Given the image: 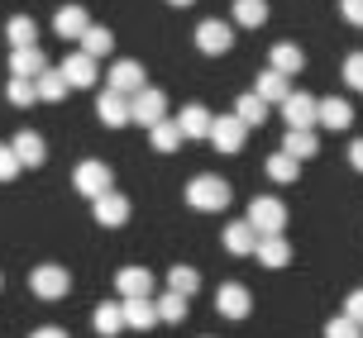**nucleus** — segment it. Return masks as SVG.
I'll return each instance as SVG.
<instances>
[{
	"instance_id": "f257e3e1",
	"label": "nucleus",
	"mask_w": 363,
	"mask_h": 338,
	"mask_svg": "<svg viewBox=\"0 0 363 338\" xmlns=\"http://www.w3.org/2000/svg\"><path fill=\"white\" fill-rule=\"evenodd\" d=\"M230 196H235V191H230V181L216 177V172L186 181V205H191V210H225Z\"/></svg>"
},
{
	"instance_id": "f03ea898",
	"label": "nucleus",
	"mask_w": 363,
	"mask_h": 338,
	"mask_svg": "<svg viewBox=\"0 0 363 338\" xmlns=\"http://www.w3.org/2000/svg\"><path fill=\"white\" fill-rule=\"evenodd\" d=\"M29 291H34L38 301H62L72 291V276H67V267H57V262H43V267L29 272Z\"/></svg>"
},
{
	"instance_id": "7ed1b4c3",
	"label": "nucleus",
	"mask_w": 363,
	"mask_h": 338,
	"mask_svg": "<svg viewBox=\"0 0 363 338\" xmlns=\"http://www.w3.org/2000/svg\"><path fill=\"white\" fill-rule=\"evenodd\" d=\"M249 229L263 238V233H282V224H287V205L282 200H272V196H258L254 205H249V219H244Z\"/></svg>"
},
{
	"instance_id": "20e7f679",
	"label": "nucleus",
	"mask_w": 363,
	"mask_h": 338,
	"mask_svg": "<svg viewBox=\"0 0 363 338\" xmlns=\"http://www.w3.org/2000/svg\"><path fill=\"white\" fill-rule=\"evenodd\" d=\"M129 120L144 124V129H153L158 120H167V95H163V91H153V86L134 91V95H129Z\"/></svg>"
},
{
	"instance_id": "39448f33",
	"label": "nucleus",
	"mask_w": 363,
	"mask_h": 338,
	"mask_svg": "<svg viewBox=\"0 0 363 338\" xmlns=\"http://www.w3.org/2000/svg\"><path fill=\"white\" fill-rule=\"evenodd\" d=\"M72 186L82 191V196L96 200V196H106V191H115V177H110L106 162H82V167L72 172Z\"/></svg>"
},
{
	"instance_id": "423d86ee",
	"label": "nucleus",
	"mask_w": 363,
	"mask_h": 338,
	"mask_svg": "<svg viewBox=\"0 0 363 338\" xmlns=\"http://www.w3.org/2000/svg\"><path fill=\"white\" fill-rule=\"evenodd\" d=\"M196 48H201V53H211V57L230 53V48H235V29H230L225 19H206V24L196 29Z\"/></svg>"
},
{
	"instance_id": "0eeeda50",
	"label": "nucleus",
	"mask_w": 363,
	"mask_h": 338,
	"mask_svg": "<svg viewBox=\"0 0 363 338\" xmlns=\"http://www.w3.org/2000/svg\"><path fill=\"white\" fill-rule=\"evenodd\" d=\"M106 81H110L106 91H120V95H134V91L148 86V81H144V67H139L134 57H120V62L106 71Z\"/></svg>"
},
{
	"instance_id": "6e6552de",
	"label": "nucleus",
	"mask_w": 363,
	"mask_h": 338,
	"mask_svg": "<svg viewBox=\"0 0 363 338\" xmlns=\"http://www.w3.org/2000/svg\"><path fill=\"white\" fill-rule=\"evenodd\" d=\"M244 134H249V129L239 124L235 115H220V120H211V134H206V139L216 143V153H239V148H244Z\"/></svg>"
},
{
	"instance_id": "1a4fd4ad",
	"label": "nucleus",
	"mask_w": 363,
	"mask_h": 338,
	"mask_svg": "<svg viewBox=\"0 0 363 338\" xmlns=\"http://www.w3.org/2000/svg\"><path fill=\"white\" fill-rule=\"evenodd\" d=\"M216 310L225 315V320H244V315L254 310V301H249V291H244L239 281H225L216 291Z\"/></svg>"
},
{
	"instance_id": "9d476101",
	"label": "nucleus",
	"mask_w": 363,
	"mask_h": 338,
	"mask_svg": "<svg viewBox=\"0 0 363 338\" xmlns=\"http://www.w3.org/2000/svg\"><path fill=\"white\" fill-rule=\"evenodd\" d=\"M115 291H120V301H148V296H153V272L125 267L115 276Z\"/></svg>"
},
{
	"instance_id": "9b49d317",
	"label": "nucleus",
	"mask_w": 363,
	"mask_h": 338,
	"mask_svg": "<svg viewBox=\"0 0 363 338\" xmlns=\"http://www.w3.org/2000/svg\"><path fill=\"white\" fill-rule=\"evenodd\" d=\"M282 115H287V129H311L315 124V95H306V91H287Z\"/></svg>"
},
{
	"instance_id": "f8f14e48",
	"label": "nucleus",
	"mask_w": 363,
	"mask_h": 338,
	"mask_svg": "<svg viewBox=\"0 0 363 338\" xmlns=\"http://www.w3.org/2000/svg\"><path fill=\"white\" fill-rule=\"evenodd\" d=\"M349 120H354V105H349L345 95H325V100H315V124L349 129Z\"/></svg>"
},
{
	"instance_id": "ddd939ff",
	"label": "nucleus",
	"mask_w": 363,
	"mask_h": 338,
	"mask_svg": "<svg viewBox=\"0 0 363 338\" xmlns=\"http://www.w3.org/2000/svg\"><path fill=\"white\" fill-rule=\"evenodd\" d=\"M254 257L263 262V267H287L291 262V243L282 238V233H263L254 243Z\"/></svg>"
},
{
	"instance_id": "4468645a",
	"label": "nucleus",
	"mask_w": 363,
	"mask_h": 338,
	"mask_svg": "<svg viewBox=\"0 0 363 338\" xmlns=\"http://www.w3.org/2000/svg\"><path fill=\"white\" fill-rule=\"evenodd\" d=\"M96 115H101V124L125 129V124H129V95H120V91H101V100H96Z\"/></svg>"
},
{
	"instance_id": "2eb2a0df",
	"label": "nucleus",
	"mask_w": 363,
	"mask_h": 338,
	"mask_svg": "<svg viewBox=\"0 0 363 338\" xmlns=\"http://www.w3.org/2000/svg\"><path fill=\"white\" fill-rule=\"evenodd\" d=\"M62 81H67V86H96V76H101V71H96V57H86V53H72L67 57V62H62Z\"/></svg>"
},
{
	"instance_id": "dca6fc26",
	"label": "nucleus",
	"mask_w": 363,
	"mask_h": 338,
	"mask_svg": "<svg viewBox=\"0 0 363 338\" xmlns=\"http://www.w3.org/2000/svg\"><path fill=\"white\" fill-rule=\"evenodd\" d=\"M129 219V200L120 191H106V196H96V224H106V229H120Z\"/></svg>"
},
{
	"instance_id": "f3484780",
	"label": "nucleus",
	"mask_w": 363,
	"mask_h": 338,
	"mask_svg": "<svg viewBox=\"0 0 363 338\" xmlns=\"http://www.w3.org/2000/svg\"><path fill=\"white\" fill-rule=\"evenodd\" d=\"M211 120H216V115L191 100V105L177 115V134H182V139H206V134H211Z\"/></svg>"
},
{
	"instance_id": "a211bd4d",
	"label": "nucleus",
	"mask_w": 363,
	"mask_h": 338,
	"mask_svg": "<svg viewBox=\"0 0 363 338\" xmlns=\"http://www.w3.org/2000/svg\"><path fill=\"white\" fill-rule=\"evenodd\" d=\"M10 153H15L19 167H43V139H38L34 129H19L15 143H10Z\"/></svg>"
},
{
	"instance_id": "6ab92c4d",
	"label": "nucleus",
	"mask_w": 363,
	"mask_h": 338,
	"mask_svg": "<svg viewBox=\"0 0 363 338\" xmlns=\"http://www.w3.org/2000/svg\"><path fill=\"white\" fill-rule=\"evenodd\" d=\"M287 76H282V71H258V86H254V95L258 100H263V105H282V100H287Z\"/></svg>"
},
{
	"instance_id": "aec40b11",
	"label": "nucleus",
	"mask_w": 363,
	"mask_h": 338,
	"mask_svg": "<svg viewBox=\"0 0 363 338\" xmlns=\"http://www.w3.org/2000/svg\"><path fill=\"white\" fill-rule=\"evenodd\" d=\"M53 29H57V38H82L91 29V19H86V10H82V5H62V10H57V19H53Z\"/></svg>"
},
{
	"instance_id": "412c9836",
	"label": "nucleus",
	"mask_w": 363,
	"mask_h": 338,
	"mask_svg": "<svg viewBox=\"0 0 363 338\" xmlns=\"http://www.w3.org/2000/svg\"><path fill=\"white\" fill-rule=\"evenodd\" d=\"M120 315H125V329H153V324H158L153 296H148V301H120Z\"/></svg>"
},
{
	"instance_id": "4be33fe9",
	"label": "nucleus",
	"mask_w": 363,
	"mask_h": 338,
	"mask_svg": "<svg viewBox=\"0 0 363 338\" xmlns=\"http://www.w3.org/2000/svg\"><path fill=\"white\" fill-rule=\"evenodd\" d=\"M282 153H287V158H296V162H306V158H315V153H320V143H315V134H311V129H287Z\"/></svg>"
},
{
	"instance_id": "5701e85b",
	"label": "nucleus",
	"mask_w": 363,
	"mask_h": 338,
	"mask_svg": "<svg viewBox=\"0 0 363 338\" xmlns=\"http://www.w3.org/2000/svg\"><path fill=\"white\" fill-rule=\"evenodd\" d=\"M301 62H306V57H301V48H296V43H272V53H268V67L272 71L296 76V71H301Z\"/></svg>"
},
{
	"instance_id": "b1692460",
	"label": "nucleus",
	"mask_w": 363,
	"mask_h": 338,
	"mask_svg": "<svg viewBox=\"0 0 363 338\" xmlns=\"http://www.w3.org/2000/svg\"><path fill=\"white\" fill-rule=\"evenodd\" d=\"M43 67H48V62H43V48H15V53H10V71L24 76V81H34Z\"/></svg>"
},
{
	"instance_id": "393cba45",
	"label": "nucleus",
	"mask_w": 363,
	"mask_h": 338,
	"mask_svg": "<svg viewBox=\"0 0 363 338\" xmlns=\"http://www.w3.org/2000/svg\"><path fill=\"white\" fill-rule=\"evenodd\" d=\"M254 243H258V233L239 219V224H225V248L235 252V257H254Z\"/></svg>"
},
{
	"instance_id": "a878e982",
	"label": "nucleus",
	"mask_w": 363,
	"mask_h": 338,
	"mask_svg": "<svg viewBox=\"0 0 363 338\" xmlns=\"http://www.w3.org/2000/svg\"><path fill=\"white\" fill-rule=\"evenodd\" d=\"M268 110H272V105H263L254 91H249V95H239V100H235V120H239L244 129H258L263 120H268Z\"/></svg>"
},
{
	"instance_id": "bb28decb",
	"label": "nucleus",
	"mask_w": 363,
	"mask_h": 338,
	"mask_svg": "<svg viewBox=\"0 0 363 338\" xmlns=\"http://www.w3.org/2000/svg\"><path fill=\"white\" fill-rule=\"evenodd\" d=\"M67 91H72V86H67V81H62V71H53V67H43L34 76V95H38V100H62Z\"/></svg>"
},
{
	"instance_id": "cd10ccee",
	"label": "nucleus",
	"mask_w": 363,
	"mask_h": 338,
	"mask_svg": "<svg viewBox=\"0 0 363 338\" xmlns=\"http://www.w3.org/2000/svg\"><path fill=\"white\" fill-rule=\"evenodd\" d=\"M5 34H10V48H38V24L29 15H15Z\"/></svg>"
},
{
	"instance_id": "c85d7f7f",
	"label": "nucleus",
	"mask_w": 363,
	"mask_h": 338,
	"mask_svg": "<svg viewBox=\"0 0 363 338\" xmlns=\"http://www.w3.org/2000/svg\"><path fill=\"white\" fill-rule=\"evenodd\" d=\"M120 329H125L120 301H106L101 310H96V334H101V338H120Z\"/></svg>"
},
{
	"instance_id": "c756f323",
	"label": "nucleus",
	"mask_w": 363,
	"mask_h": 338,
	"mask_svg": "<svg viewBox=\"0 0 363 338\" xmlns=\"http://www.w3.org/2000/svg\"><path fill=\"white\" fill-rule=\"evenodd\" d=\"M268 19V5L263 0H235V24L239 29H258Z\"/></svg>"
},
{
	"instance_id": "7c9ffc66",
	"label": "nucleus",
	"mask_w": 363,
	"mask_h": 338,
	"mask_svg": "<svg viewBox=\"0 0 363 338\" xmlns=\"http://www.w3.org/2000/svg\"><path fill=\"white\" fill-rule=\"evenodd\" d=\"M153 310H158V320H163V324H182V320H186V296L167 291L163 301H153Z\"/></svg>"
},
{
	"instance_id": "2f4dec72",
	"label": "nucleus",
	"mask_w": 363,
	"mask_h": 338,
	"mask_svg": "<svg viewBox=\"0 0 363 338\" xmlns=\"http://www.w3.org/2000/svg\"><path fill=\"white\" fill-rule=\"evenodd\" d=\"M148 139H153V148H158V153H177L182 134H177V124H172V120H158V124L148 129Z\"/></svg>"
},
{
	"instance_id": "473e14b6",
	"label": "nucleus",
	"mask_w": 363,
	"mask_h": 338,
	"mask_svg": "<svg viewBox=\"0 0 363 338\" xmlns=\"http://www.w3.org/2000/svg\"><path fill=\"white\" fill-rule=\"evenodd\" d=\"M110 43H115V38H110V29L91 24L86 34H82V53H86V57H106V53H110Z\"/></svg>"
},
{
	"instance_id": "72a5a7b5",
	"label": "nucleus",
	"mask_w": 363,
	"mask_h": 338,
	"mask_svg": "<svg viewBox=\"0 0 363 338\" xmlns=\"http://www.w3.org/2000/svg\"><path fill=\"white\" fill-rule=\"evenodd\" d=\"M196 286H201L196 267H172L167 272V291H177V296H196Z\"/></svg>"
},
{
	"instance_id": "f704fd0d",
	"label": "nucleus",
	"mask_w": 363,
	"mask_h": 338,
	"mask_svg": "<svg viewBox=\"0 0 363 338\" xmlns=\"http://www.w3.org/2000/svg\"><path fill=\"white\" fill-rule=\"evenodd\" d=\"M296 172H301V162L287 158V153H272V158H268V177L272 181H282V186H287V181H296Z\"/></svg>"
},
{
	"instance_id": "c9c22d12",
	"label": "nucleus",
	"mask_w": 363,
	"mask_h": 338,
	"mask_svg": "<svg viewBox=\"0 0 363 338\" xmlns=\"http://www.w3.org/2000/svg\"><path fill=\"white\" fill-rule=\"evenodd\" d=\"M5 95H10V105H34V81H24V76H10V86H5Z\"/></svg>"
},
{
	"instance_id": "e433bc0d",
	"label": "nucleus",
	"mask_w": 363,
	"mask_h": 338,
	"mask_svg": "<svg viewBox=\"0 0 363 338\" xmlns=\"http://www.w3.org/2000/svg\"><path fill=\"white\" fill-rule=\"evenodd\" d=\"M325 338H363V329L354 320H345V315H335V320L325 324Z\"/></svg>"
},
{
	"instance_id": "4c0bfd02",
	"label": "nucleus",
	"mask_w": 363,
	"mask_h": 338,
	"mask_svg": "<svg viewBox=\"0 0 363 338\" xmlns=\"http://www.w3.org/2000/svg\"><path fill=\"white\" fill-rule=\"evenodd\" d=\"M345 81H349V91H363V53L345 57Z\"/></svg>"
},
{
	"instance_id": "58836bf2",
	"label": "nucleus",
	"mask_w": 363,
	"mask_h": 338,
	"mask_svg": "<svg viewBox=\"0 0 363 338\" xmlns=\"http://www.w3.org/2000/svg\"><path fill=\"white\" fill-rule=\"evenodd\" d=\"M345 320H354L363 329V291H349V301H345Z\"/></svg>"
},
{
	"instance_id": "ea45409f",
	"label": "nucleus",
	"mask_w": 363,
	"mask_h": 338,
	"mask_svg": "<svg viewBox=\"0 0 363 338\" xmlns=\"http://www.w3.org/2000/svg\"><path fill=\"white\" fill-rule=\"evenodd\" d=\"M15 172H19L15 153H10V148H0V181H15Z\"/></svg>"
},
{
	"instance_id": "a19ab883",
	"label": "nucleus",
	"mask_w": 363,
	"mask_h": 338,
	"mask_svg": "<svg viewBox=\"0 0 363 338\" xmlns=\"http://www.w3.org/2000/svg\"><path fill=\"white\" fill-rule=\"evenodd\" d=\"M340 10H345V19H349V24H363V0H345Z\"/></svg>"
},
{
	"instance_id": "79ce46f5",
	"label": "nucleus",
	"mask_w": 363,
	"mask_h": 338,
	"mask_svg": "<svg viewBox=\"0 0 363 338\" xmlns=\"http://www.w3.org/2000/svg\"><path fill=\"white\" fill-rule=\"evenodd\" d=\"M349 167H354V172H363V139L349 143Z\"/></svg>"
},
{
	"instance_id": "37998d69",
	"label": "nucleus",
	"mask_w": 363,
	"mask_h": 338,
	"mask_svg": "<svg viewBox=\"0 0 363 338\" xmlns=\"http://www.w3.org/2000/svg\"><path fill=\"white\" fill-rule=\"evenodd\" d=\"M29 338H67V334H62V329H53V324H48V329H34V334H29Z\"/></svg>"
},
{
	"instance_id": "c03bdc74",
	"label": "nucleus",
	"mask_w": 363,
	"mask_h": 338,
	"mask_svg": "<svg viewBox=\"0 0 363 338\" xmlns=\"http://www.w3.org/2000/svg\"><path fill=\"white\" fill-rule=\"evenodd\" d=\"M167 5H191V0H167Z\"/></svg>"
}]
</instances>
